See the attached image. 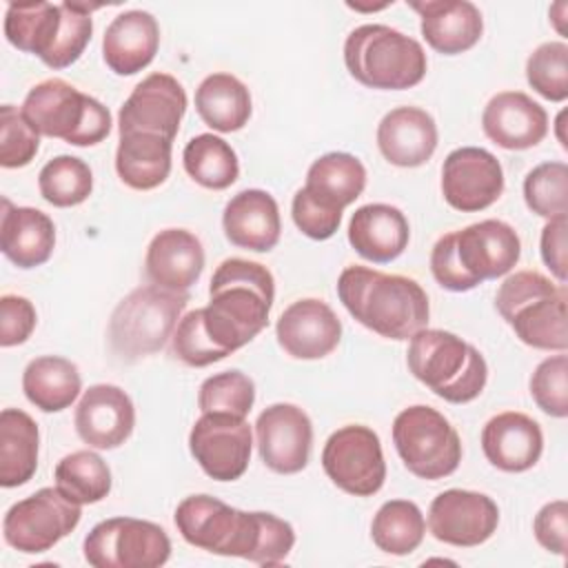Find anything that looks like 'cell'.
<instances>
[{
	"label": "cell",
	"mask_w": 568,
	"mask_h": 568,
	"mask_svg": "<svg viewBox=\"0 0 568 568\" xmlns=\"http://www.w3.org/2000/svg\"><path fill=\"white\" fill-rule=\"evenodd\" d=\"M175 526L195 548L242 557L260 566H277L295 544L288 521L271 513H246L211 495H191L175 508Z\"/></svg>",
	"instance_id": "obj_1"
},
{
	"label": "cell",
	"mask_w": 568,
	"mask_h": 568,
	"mask_svg": "<svg viewBox=\"0 0 568 568\" xmlns=\"http://www.w3.org/2000/svg\"><path fill=\"white\" fill-rule=\"evenodd\" d=\"M209 295L211 302L202 308L204 328L213 344L231 355L266 328L275 280L260 262L229 257L215 268Z\"/></svg>",
	"instance_id": "obj_2"
},
{
	"label": "cell",
	"mask_w": 568,
	"mask_h": 568,
	"mask_svg": "<svg viewBox=\"0 0 568 568\" xmlns=\"http://www.w3.org/2000/svg\"><path fill=\"white\" fill-rule=\"evenodd\" d=\"M337 295L362 326L388 339H410L428 324V295L406 275L353 264L342 271Z\"/></svg>",
	"instance_id": "obj_3"
},
{
	"label": "cell",
	"mask_w": 568,
	"mask_h": 568,
	"mask_svg": "<svg viewBox=\"0 0 568 568\" xmlns=\"http://www.w3.org/2000/svg\"><path fill=\"white\" fill-rule=\"evenodd\" d=\"M93 4L78 2H11L4 13L9 44L38 55L49 69L71 67L87 49Z\"/></svg>",
	"instance_id": "obj_4"
},
{
	"label": "cell",
	"mask_w": 568,
	"mask_h": 568,
	"mask_svg": "<svg viewBox=\"0 0 568 568\" xmlns=\"http://www.w3.org/2000/svg\"><path fill=\"white\" fill-rule=\"evenodd\" d=\"M566 304V284H555L537 271H519L506 277L495 295V306L515 335L541 351L564 353L568 348Z\"/></svg>",
	"instance_id": "obj_5"
},
{
	"label": "cell",
	"mask_w": 568,
	"mask_h": 568,
	"mask_svg": "<svg viewBox=\"0 0 568 568\" xmlns=\"http://www.w3.org/2000/svg\"><path fill=\"white\" fill-rule=\"evenodd\" d=\"M408 371L437 397L466 404L479 397L488 379L484 355L442 328H422L410 337L406 353Z\"/></svg>",
	"instance_id": "obj_6"
},
{
	"label": "cell",
	"mask_w": 568,
	"mask_h": 568,
	"mask_svg": "<svg viewBox=\"0 0 568 568\" xmlns=\"http://www.w3.org/2000/svg\"><path fill=\"white\" fill-rule=\"evenodd\" d=\"M344 62L348 73L368 89L402 91L426 75L422 44L386 24H362L346 36Z\"/></svg>",
	"instance_id": "obj_7"
},
{
	"label": "cell",
	"mask_w": 568,
	"mask_h": 568,
	"mask_svg": "<svg viewBox=\"0 0 568 568\" xmlns=\"http://www.w3.org/2000/svg\"><path fill=\"white\" fill-rule=\"evenodd\" d=\"M20 111L38 135L60 138L73 146H93L111 131L109 109L60 78L31 87Z\"/></svg>",
	"instance_id": "obj_8"
},
{
	"label": "cell",
	"mask_w": 568,
	"mask_h": 568,
	"mask_svg": "<svg viewBox=\"0 0 568 568\" xmlns=\"http://www.w3.org/2000/svg\"><path fill=\"white\" fill-rule=\"evenodd\" d=\"M186 304V291H166L155 284L133 288L111 313V351L122 362H138L158 353L173 335Z\"/></svg>",
	"instance_id": "obj_9"
},
{
	"label": "cell",
	"mask_w": 568,
	"mask_h": 568,
	"mask_svg": "<svg viewBox=\"0 0 568 568\" xmlns=\"http://www.w3.org/2000/svg\"><path fill=\"white\" fill-rule=\"evenodd\" d=\"M393 444L404 466L422 479H442L462 462V439L450 422L435 408L415 404L393 422Z\"/></svg>",
	"instance_id": "obj_10"
},
{
	"label": "cell",
	"mask_w": 568,
	"mask_h": 568,
	"mask_svg": "<svg viewBox=\"0 0 568 568\" xmlns=\"http://www.w3.org/2000/svg\"><path fill=\"white\" fill-rule=\"evenodd\" d=\"M169 557V535L146 519L111 517L84 537V559L93 568H158Z\"/></svg>",
	"instance_id": "obj_11"
},
{
	"label": "cell",
	"mask_w": 568,
	"mask_h": 568,
	"mask_svg": "<svg viewBox=\"0 0 568 568\" xmlns=\"http://www.w3.org/2000/svg\"><path fill=\"white\" fill-rule=\"evenodd\" d=\"M80 504L62 495L58 486H47L7 510L2 537L18 552L38 555L64 539L80 524Z\"/></svg>",
	"instance_id": "obj_12"
},
{
	"label": "cell",
	"mask_w": 568,
	"mask_h": 568,
	"mask_svg": "<svg viewBox=\"0 0 568 568\" xmlns=\"http://www.w3.org/2000/svg\"><path fill=\"white\" fill-rule=\"evenodd\" d=\"M326 477L348 495L371 497L386 479V462L373 428L348 424L337 428L322 448Z\"/></svg>",
	"instance_id": "obj_13"
},
{
	"label": "cell",
	"mask_w": 568,
	"mask_h": 568,
	"mask_svg": "<svg viewBox=\"0 0 568 568\" xmlns=\"http://www.w3.org/2000/svg\"><path fill=\"white\" fill-rule=\"evenodd\" d=\"M251 446L248 422L231 413H202L189 435L191 455L217 481H233L246 473Z\"/></svg>",
	"instance_id": "obj_14"
},
{
	"label": "cell",
	"mask_w": 568,
	"mask_h": 568,
	"mask_svg": "<svg viewBox=\"0 0 568 568\" xmlns=\"http://www.w3.org/2000/svg\"><path fill=\"white\" fill-rule=\"evenodd\" d=\"M499 524L497 504L475 490L448 488L428 508V528L437 541L473 548L493 537Z\"/></svg>",
	"instance_id": "obj_15"
},
{
	"label": "cell",
	"mask_w": 568,
	"mask_h": 568,
	"mask_svg": "<svg viewBox=\"0 0 568 568\" xmlns=\"http://www.w3.org/2000/svg\"><path fill=\"white\" fill-rule=\"evenodd\" d=\"M444 200L462 211H484L504 193V171L499 160L479 146H462L446 155L442 166Z\"/></svg>",
	"instance_id": "obj_16"
},
{
	"label": "cell",
	"mask_w": 568,
	"mask_h": 568,
	"mask_svg": "<svg viewBox=\"0 0 568 568\" xmlns=\"http://www.w3.org/2000/svg\"><path fill=\"white\" fill-rule=\"evenodd\" d=\"M186 111V93L182 84L169 73L146 75L118 113V131L155 133L173 142Z\"/></svg>",
	"instance_id": "obj_17"
},
{
	"label": "cell",
	"mask_w": 568,
	"mask_h": 568,
	"mask_svg": "<svg viewBox=\"0 0 568 568\" xmlns=\"http://www.w3.org/2000/svg\"><path fill=\"white\" fill-rule=\"evenodd\" d=\"M257 450L262 462L280 475L300 473L308 464L313 424L295 404H271L255 422Z\"/></svg>",
	"instance_id": "obj_18"
},
{
	"label": "cell",
	"mask_w": 568,
	"mask_h": 568,
	"mask_svg": "<svg viewBox=\"0 0 568 568\" xmlns=\"http://www.w3.org/2000/svg\"><path fill=\"white\" fill-rule=\"evenodd\" d=\"M453 233L459 264L477 286L506 275L519 262V235L501 220H481Z\"/></svg>",
	"instance_id": "obj_19"
},
{
	"label": "cell",
	"mask_w": 568,
	"mask_h": 568,
	"mask_svg": "<svg viewBox=\"0 0 568 568\" xmlns=\"http://www.w3.org/2000/svg\"><path fill=\"white\" fill-rule=\"evenodd\" d=\"M75 433L93 448L111 450L122 446L135 426L131 397L115 384H95L84 390L75 408Z\"/></svg>",
	"instance_id": "obj_20"
},
{
	"label": "cell",
	"mask_w": 568,
	"mask_h": 568,
	"mask_svg": "<svg viewBox=\"0 0 568 568\" xmlns=\"http://www.w3.org/2000/svg\"><path fill=\"white\" fill-rule=\"evenodd\" d=\"M280 346L295 359H322L342 339V322L333 308L315 297L293 302L275 324Z\"/></svg>",
	"instance_id": "obj_21"
},
{
	"label": "cell",
	"mask_w": 568,
	"mask_h": 568,
	"mask_svg": "<svg viewBox=\"0 0 568 568\" xmlns=\"http://www.w3.org/2000/svg\"><path fill=\"white\" fill-rule=\"evenodd\" d=\"M484 133L501 149L524 151L537 146L548 133V115L539 102L521 91L493 95L481 113Z\"/></svg>",
	"instance_id": "obj_22"
},
{
	"label": "cell",
	"mask_w": 568,
	"mask_h": 568,
	"mask_svg": "<svg viewBox=\"0 0 568 568\" xmlns=\"http://www.w3.org/2000/svg\"><path fill=\"white\" fill-rule=\"evenodd\" d=\"M481 448L495 468L504 473H524L539 462L544 433L532 417L506 410L486 422L481 430Z\"/></svg>",
	"instance_id": "obj_23"
},
{
	"label": "cell",
	"mask_w": 568,
	"mask_h": 568,
	"mask_svg": "<svg viewBox=\"0 0 568 568\" xmlns=\"http://www.w3.org/2000/svg\"><path fill=\"white\" fill-rule=\"evenodd\" d=\"M202 268V242L186 229H164L146 248L144 271L151 284L160 288L184 293L200 280Z\"/></svg>",
	"instance_id": "obj_24"
},
{
	"label": "cell",
	"mask_w": 568,
	"mask_h": 568,
	"mask_svg": "<svg viewBox=\"0 0 568 568\" xmlns=\"http://www.w3.org/2000/svg\"><path fill=\"white\" fill-rule=\"evenodd\" d=\"M222 226L233 246L266 253L280 242L282 222L277 202L262 189L240 191L224 206Z\"/></svg>",
	"instance_id": "obj_25"
},
{
	"label": "cell",
	"mask_w": 568,
	"mask_h": 568,
	"mask_svg": "<svg viewBox=\"0 0 568 568\" xmlns=\"http://www.w3.org/2000/svg\"><path fill=\"white\" fill-rule=\"evenodd\" d=\"M410 9L422 18L419 29L428 47L444 55H457L473 49L484 33L481 13L468 0L410 2Z\"/></svg>",
	"instance_id": "obj_26"
},
{
	"label": "cell",
	"mask_w": 568,
	"mask_h": 568,
	"mask_svg": "<svg viewBox=\"0 0 568 568\" xmlns=\"http://www.w3.org/2000/svg\"><path fill=\"white\" fill-rule=\"evenodd\" d=\"M377 146L395 166H422L437 149V124L433 115L419 106H397L382 118Z\"/></svg>",
	"instance_id": "obj_27"
},
{
	"label": "cell",
	"mask_w": 568,
	"mask_h": 568,
	"mask_svg": "<svg viewBox=\"0 0 568 568\" xmlns=\"http://www.w3.org/2000/svg\"><path fill=\"white\" fill-rule=\"evenodd\" d=\"M160 47V27L149 11L131 9L111 20L102 38V58L118 75L146 69Z\"/></svg>",
	"instance_id": "obj_28"
},
{
	"label": "cell",
	"mask_w": 568,
	"mask_h": 568,
	"mask_svg": "<svg viewBox=\"0 0 568 568\" xmlns=\"http://www.w3.org/2000/svg\"><path fill=\"white\" fill-rule=\"evenodd\" d=\"M55 246L53 220L33 206H13L2 197L0 248L18 268L44 264Z\"/></svg>",
	"instance_id": "obj_29"
},
{
	"label": "cell",
	"mask_w": 568,
	"mask_h": 568,
	"mask_svg": "<svg viewBox=\"0 0 568 568\" xmlns=\"http://www.w3.org/2000/svg\"><path fill=\"white\" fill-rule=\"evenodd\" d=\"M410 229L406 215L390 204H364L348 222L351 246L368 262L386 264L408 246Z\"/></svg>",
	"instance_id": "obj_30"
},
{
	"label": "cell",
	"mask_w": 568,
	"mask_h": 568,
	"mask_svg": "<svg viewBox=\"0 0 568 568\" xmlns=\"http://www.w3.org/2000/svg\"><path fill=\"white\" fill-rule=\"evenodd\" d=\"M173 142L155 133H120L115 151V171L120 180L135 191L160 186L171 173Z\"/></svg>",
	"instance_id": "obj_31"
},
{
	"label": "cell",
	"mask_w": 568,
	"mask_h": 568,
	"mask_svg": "<svg viewBox=\"0 0 568 568\" xmlns=\"http://www.w3.org/2000/svg\"><path fill=\"white\" fill-rule=\"evenodd\" d=\"M40 433L33 417L20 408L0 413V486L27 484L38 468Z\"/></svg>",
	"instance_id": "obj_32"
},
{
	"label": "cell",
	"mask_w": 568,
	"mask_h": 568,
	"mask_svg": "<svg viewBox=\"0 0 568 568\" xmlns=\"http://www.w3.org/2000/svg\"><path fill=\"white\" fill-rule=\"evenodd\" d=\"M82 388L78 366L67 357L42 355L27 364L22 373V390L27 399L44 410L58 413L69 408Z\"/></svg>",
	"instance_id": "obj_33"
},
{
	"label": "cell",
	"mask_w": 568,
	"mask_h": 568,
	"mask_svg": "<svg viewBox=\"0 0 568 568\" xmlns=\"http://www.w3.org/2000/svg\"><path fill=\"white\" fill-rule=\"evenodd\" d=\"M195 109L206 126L220 133L240 131L251 118V93L231 73H211L195 89Z\"/></svg>",
	"instance_id": "obj_34"
},
{
	"label": "cell",
	"mask_w": 568,
	"mask_h": 568,
	"mask_svg": "<svg viewBox=\"0 0 568 568\" xmlns=\"http://www.w3.org/2000/svg\"><path fill=\"white\" fill-rule=\"evenodd\" d=\"M366 186V169L364 164L342 151L326 153L317 158L306 173L304 189L322 200L324 204L344 211L348 204H353Z\"/></svg>",
	"instance_id": "obj_35"
},
{
	"label": "cell",
	"mask_w": 568,
	"mask_h": 568,
	"mask_svg": "<svg viewBox=\"0 0 568 568\" xmlns=\"http://www.w3.org/2000/svg\"><path fill=\"white\" fill-rule=\"evenodd\" d=\"M184 171L204 189L224 191L240 175V162L231 144L213 133H200L189 140L182 153Z\"/></svg>",
	"instance_id": "obj_36"
},
{
	"label": "cell",
	"mask_w": 568,
	"mask_h": 568,
	"mask_svg": "<svg viewBox=\"0 0 568 568\" xmlns=\"http://www.w3.org/2000/svg\"><path fill=\"white\" fill-rule=\"evenodd\" d=\"M426 532V521L417 504L408 499H390L379 506L371 524V537L382 552L410 555L417 550Z\"/></svg>",
	"instance_id": "obj_37"
},
{
	"label": "cell",
	"mask_w": 568,
	"mask_h": 568,
	"mask_svg": "<svg viewBox=\"0 0 568 568\" xmlns=\"http://www.w3.org/2000/svg\"><path fill=\"white\" fill-rule=\"evenodd\" d=\"M55 486L75 504H98L111 493V470L93 450L64 455L53 473Z\"/></svg>",
	"instance_id": "obj_38"
},
{
	"label": "cell",
	"mask_w": 568,
	"mask_h": 568,
	"mask_svg": "<svg viewBox=\"0 0 568 568\" xmlns=\"http://www.w3.org/2000/svg\"><path fill=\"white\" fill-rule=\"evenodd\" d=\"M38 189L53 206H78L93 191V173L84 160L75 155H58L40 169Z\"/></svg>",
	"instance_id": "obj_39"
},
{
	"label": "cell",
	"mask_w": 568,
	"mask_h": 568,
	"mask_svg": "<svg viewBox=\"0 0 568 568\" xmlns=\"http://www.w3.org/2000/svg\"><path fill=\"white\" fill-rule=\"evenodd\" d=\"M524 200L526 206L539 217H566L568 166L564 162H544L528 171L524 180Z\"/></svg>",
	"instance_id": "obj_40"
},
{
	"label": "cell",
	"mask_w": 568,
	"mask_h": 568,
	"mask_svg": "<svg viewBox=\"0 0 568 568\" xmlns=\"http://www.w3.org/2000/svg\"><path fill=\"white\" fill-rule=\"evenodd\" d=\"M255 402V384L242 371H222L206 377L197 393L202 413H231L246 417Z\"/></svg>",
	"instance_id": "obj_41"
},
{
	"label": "cell",
	"mask_w": 568,
	"mask_h": 568,
	"mask_svg": "<svg viewBox=\"0 0 568 568\" xmlns=\"http://www.w3.org/2000/svg\"><path fill=\"white\" fill-rule=\"evenodd\" d=\"M528 84L550 102L568 98V44L544 42L526 60Z\"/></svg>",
	"instance_id": "obj_42"
},
{
	"label": "cell",
	"mask_w": 568,
	"mask_h": 568,
	"mask_svg": "<svg viewBox=\"0 0 568 568\" xmlns=\"http://www.w3.org/2000/svg\"><path fill=\"white\" fill-rule=\"evenodd\" d=\"M40 146V135L13 104L0 106V164L4 169L27 166Z\"/></svg>",
	"instance_id": "obj_43"
},
{
	"label": "cell",
	"mask_w": 568,
	"mask_h": 568,
	"mask_svg": "<svg viewBox=\"0 0 568 568\" xmlns=\"http://www.w3.org/2000/svg\"><path fill=\"white\" fill-rule=\"evenodd\" d=\"M171 353L186 366H195V368L209 366V364L226 357V353L220 351L213 344V339L209 337L204 322H202V308L186 313L178 322V326L171 335Z\"/></svg>",
	"instance_id": "obj_44"
},
{
	"label": "cell",
	"mask_w": 568,
	"mask_h": 568,
	"mask_svg": "<svg viewBox=\"0 0 568 568\" xmlns=\"http://www.w3.org/2000/svg\"><path fill=\"white\" fill-rule=\"evenodd\" d=\"M530 395L546 415L559 419L568 415V357L564 353L544 359L535 368Z\"/></svg>",
	"instance_id": "obj_45"
},
{
	"label": "cell",
	"mask_w": 568,
	"mask_h": 568,
	"mask_svg": "<svg viewBox=\"0 0 568 568\" xmlns=\"http://www.w3.org/2000/svg\"><path fill=\"white\" fill-rule=\"evenodd\" d=\"M291 215L295 226L311 240H328L335 235L342 222V211L324 204L311 195L304 186L293 195Z\"/></svg>",
	"instance_id": "obj_46"
},
{
	"label": "cell",
	"mask_w": 568,
	"mask_h": 568,
	"mask_svg": "<svg viewBox=\"0 0 568 568\" xmlns=\"http://www.w3.org/2000/svg\"><path fill=\"white\" fill-rule=\"evenodd\" d=\"M38 315L33 304L22 295L0 297V346H18L27 342L36 328Z\"/></svg>",
	"instance_id": "obj_47"
},
{
	"label": "cell",
	"mask_w": 568,
	"mask_h": 568,
	"mask_svg": "<svg viewBox=\"0 0 568 568\" xmlns=\"http://www.w3.org/2000/svg\"><path fill=\"white\" fill-rule=\"evenodd\" d=\"M430 271L437 284L448 291L464 293L477 286L459 264V257L455 253V233H446L435 242L430 253Z\"/></svg>",
	"instance_id": "obj_48"
},
{
	"label": "cell",
	"mask_w": 568,
	"mask_h": 568,
	"mask_svg": "<svg viewBox=\"0 0 568 568\" xmlns=\"http://www.w3.org/2000/svg\"><path fill=\"white\" fill-rule=\"evenodd\" d=\"M532 532L548 552L564 557L568 550V504L564 499H555L535 515Z\"/></svg>",
	"instance_id": "obj_49"
},
{
	"label": "cell",
	"mask_w": 568,
	"mask_h": 568,
	"mask_svg": "<svg viewBox=\"0 0 568 568\" xmlns=\"http://www.w3.org/2000/svg\"><path fill=\"white\" fill-rule=\"evenodd\" d=\"M566 217L548 220V224L541 229V260L550 268V273L559 280V284H566L568 275V257H566Z\"/></svg>",
	"instance_id": "obj_50"
}]
</instances>
